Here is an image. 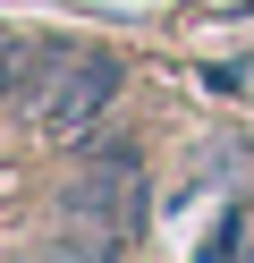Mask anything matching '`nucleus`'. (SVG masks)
Masks as SVG:
<instances>
[{"label": "nucleus", "mask_w": 254, "mask_h": 263, "mask_svg": "<svg viewBox=\"0 0 254 263\" xmlns=\"http://www.w3.org/2000/svg\"><path fill=\"white\" fill-rule=\"evenodd\" d=\"M110 93H119V60L110 51H60L51 77L34 85V127H43V136H85V119H93Z\"/></svg>", "instance_id": "obj_2"}, {"label": "nucleus", "mask_w": 254, "mask_h": 263, "mask_svg": "<svg viewBox=\"0 0 254 263\" xmlns=\"http://www.w3.org/2000/svg\"><path fill=\"white\" fill-rule=\"evenodd\" d=\"M0 85H9V43H0Z\"/></svg>", "instance_id": "obj_3"}, {"label": "nucleus", "mask_w": 254, "mask_h": 263, "mask_svg": "<svg viewBox=\"0 0 254 263\" xmlns=\"http://www.w3.org/2000/svg\"><path fill=\"white\" fill-rule=\"evenodd\" d=\"M144 212H152V195H144V161L127 153V144H110L102 161H85V178H76V221H93L85 229V255H110V246H127L135 229H144Z\"/></svg>", "instance_id": "obj_1"}]
</instances>
